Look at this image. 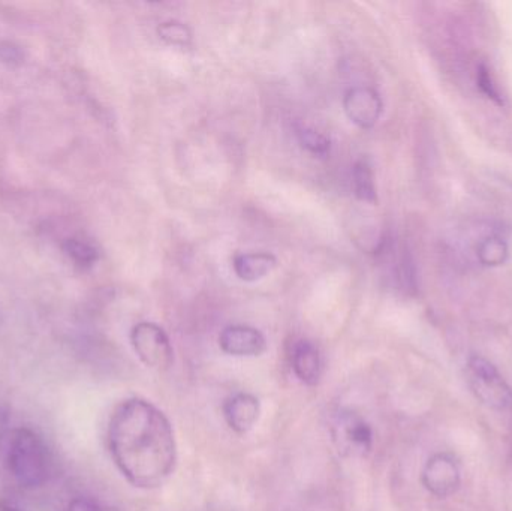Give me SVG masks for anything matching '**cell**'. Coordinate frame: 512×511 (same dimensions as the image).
<instances>
[{
  "label": "cell",
  "instance_id": "obj_5",
  "mask_svg": "<svg viewBox=\"0 0 512 511\" xmlns=\"http://www.w3.org/2000/svg\"><path fill=\"white\" fill-rule=\"evenodd\" d=\"M131 344L144 365L158 371L170 368L174 362L173 345L167 333L158 324L143 321L131 332Z\"/></svg>",
  "mask_w": 512,
  "mask_h": 511
},
{
  "label": "cell",
  "instance_id": "obj_12",
  "mask_svg": "<svg viewBox=\"0 0 512 511\" xmlns=\"http://www.w3.org/2000/svg\"><path fill=\"white\" fill-rule=\"evenodd\" d=\"M352 189L355 197L364 203L375 204L378 201L372 167L366 159H358L352 167Z\"/></svg>",
  "mask_w": 512,
  "mask_h": 511
},
{
  "label": "cell",
  "instance_id": "obj_6",
  "mask_svg": "<svg viewBox=\"0 0 512 511\" xmlns=\"http://www.w3.org/2000/svg\"><path fill=\"white\" fill-rule=\"evenodd\" d=\"M421 480L424 488L435 497H450L460 486L459 464L448 453H438L427 461Z\"/></svg>",
  "mask_w": 512,
  "mask_h": 511
},
{
  "label": "cell",
  "instance_id": "obj_2",
  "mask_svg": "<svg viewBox=\"0 0 512 511\" xmlns=\"http://www.w3.org/2000/svg\"><path fill=\"white\" fill-rule=\"evenodd\" d=\"M5 465L21 488H41L51 474L50 450L30 429H14L5 440Z\"/></svg>",
  "mask_w": 512,
  "mask_h": 511
},
{
  "label": "cell",
  "instance_id": "obj_13",
  "mask_svg": "<svg viewBox=\"0 0 512 511\" xmlns=\"http://www.w3.org/2000/svg\"><path fill=\"white\" fill-rule=\"evenodd\" d=\"M298 143L306 149L310 155L325 159L331 152V141L321 132L315 131L309 126L300 125L295 128Z\"/></svg>",
  "mask_w": 512,
  "mask_h": 511
},
{
  "label": "cell",
  "instance_id": "obj_18",
  "mask_svg": "<svg viewBox=\"0 0 512 511\" xmlns=\"http://www.w3.org/2000/svg\"><path fill=\"white\" fill-rule=\"evenodd\" d=\"M68 511H119L114 507L102 506L90 498H77L69 504Z\"/></svg>",
  "mask_w": 512,
  "mask_h": 511
},
{
  "label": "cell",
  "instance_id": "obj_8",
  "mask_svg": "<svg viewBox=\"0 0 512 511\" xmlns=\"http://www.w3.org/2000/svg\"><path fill=\"white\" fill-rule=\"evenodd\" d=\"M219 347L234 357H258L267 350V339L251 326H228L219 335Z\"/></svg>",
  "mask_w": 512,
  "mask_h": 511
},
{
  "label": "cell",
  "instance_id": "obj_11",
  "mask_svg": "<svg viewBox=\"0 0 512 511\" xmlns=\"http://www.w3.org/2000/svg\"><path fill=\"white\" fill-rule=\"evenodd\" d=\"M276 264V257L270 252H246L233 258L234 273L245 282L259 281L267 276Z\"/></svg>",
  "mask_w": 512,
  "mask_h": 511
},
{
  "label": "cell",
  "instance_id": "obj_16",
  "mask_svg": "<svg viewBox=\"0 0 512 511\" xmlns=\"http://www.w3.org/2000/svg\"><path fill=\"white\" fill-rule=\"evenodd\" d=\"M158 35L168 44L177 45V47H188L192 42L191 29L182 21H164L158 26Z\"/></svg>",
  "mask_w": 512,
  "mask_h": 511
},
{
  "label": "cell",
  "instance_id": "obj_9",
  "mask_svg": "<svg viewBox=\"0 0 512 511\" xmlns=\"http://www.w3.org/2000/svg\"><path fill=\"white\" fill-rule=\"evenodd\" d=\"M224 417L228 426L237 434H248L258 422L261 404L251 393H237L225 401Z\"/></svg>",
  "mask_w": 512,
  "mask_h": 511
},
{
  "label": "cell",
  "instance_id": "obj_17",
  "mask_svg": "<svg viewBox=\"0 0 512 511\" xmlns=\"http://www.w3.org/2000/svg\"><path fill=\"white\" fill-rule=\"evenodd\" d=\"M477 83L480 87L481 92L492 99L495 104L504 105V98H502L501 92H499L498 84L495 83L492 72L487 68L486 63H481L477 69Z\"/></svg>",
  "mask_w": 512,
  "mask_h": 511
},
{
  "label": "cell",
  "instance_id": "obj_19",
  "mask_svg": "<svg viewBox=\"0 0 512 511\" xmlns=\"http://www.w3.org/2000/svg\"><path fill=\"white\" fill-rule=\"evenodd\" d=\"M0 511H21L15 506L14 503H9V501H0Z\"/></svg>",
  "mask_w": 512,
  "mask_h": 511
},
{
  "label": "cell",
  "instance_id": "obj_4",
  "mask_svg": "<svg viewBox=\"0 0 512 511\" xmlns=\"http://www.w3.org/2000/svg\"><path fill=\"white\" fill-rule=\"evenodd\" d=\"M330 432L337 452L346 458H363L372 450V428L360 414L349 408H339L331 416Z\"/></svg>",
  "mask_w": 512,
  "mask_h": 511
},
{
  "label": "cell",
  "instance_id": "obj_14",
  "mask_svg": "<svg viewBox=\"0 0 512 511\" xmlns=\"http://www.w3.org/2000/svg\"><path fill=\"white\" fill-rule=\"evenodd\" d=\"M477 251L478 260L484 266H501L508 258L507 243L498 236H489L481 240Z\"/></svg>",
  "mask_w": 512,
  "mask_h": 511
},
{
  "label": "cell",
  "instance_id": "obj_10",
  "mask_svg": "<svg viewBox=\"0 0 512 511\" xmlns=\"http://www.w3.org/2000/svg\"><path fill=\"white\" fill-rule=\"evenodd\" d=\"M291 366L295 377L307 386H316L321 380V354L318 348L306 339H300L292 345Z\"/></svg>",
  "mask_w": 512,
  "mask_h": 511
},
{
  "label": "cell",
  "instance_id": "obj_3",
  "mask_svg": "<svg viewBox=\"0 0 512 511\" xmlns=\"http://www.w3.org/2000/svg\"><path fill=\"white\" fill-rule=\"evenodd\" d=\"M468 383L481 404L498 411L512 410V389L489 360L480 356L469 359Z\"/></svg>",
  "mask_w": 512,
  "mask_h": 511
},
{
  "label": "cell",
  "instance_id": "obj_15",
  "mask_svg": "<svg viewBox=\"0 0 512 511\" xmlns=\"http://www.w3.org/2000/svg\"><path fill=\"white\" fill-rule=\"evenodd\" d=\"M63 251L80 267H92L98 261L99 254L95 246L81 239H68L63 245Z\"/></svg>",
  "mask_w": 512,
  "mask_h": 511
},
{
  "label": "cell",
  "instance_id": "obj_7",
  "mask_svg": "<svg viewBox=\"0 0 512 511\" xmlns=\"http://www.w3.org/2000/svg\"><path fill=\"white\" fill-rule=\"evenodd\" d=\"M343 110L352 123L361 129H370L381 119L384 102L372 87L357 86L343 96Z\"/></svg>",
  "mask_w": 512,
  "mask_h": 511
},
{
  "label": "cell",
  "instance_id": "obj_1",
  "mask_svg": "<svg viewBox=\"0 0 512 511\" xmlns=\"http://www.w3.org/2000/svg\"><path fill=\"white\" fill-rule=\"evenodd\" d=\"M108 449L122 476L135 488H159L177 464L173 426L146 399H128L114 410L108 425Z\"/></svg>",
  "mask_w": 512,
  "mask_h": 511
}]
</instances>
